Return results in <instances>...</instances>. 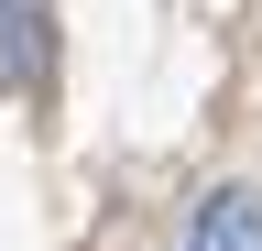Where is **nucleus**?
<instances>
[{"label": "nucleus", "instance_id": "obj_1", "mask_svg": "<svg viewBox=\"0 0 262 251\" xmlns=\"http://www.w3.org/2000/svg\"><path fill=\"white\" fill-rule=\"evenodd\" d=\"M186 251H262V197H251V186H219V197H196Z\"/></svg>", "mask_w": 262, "mask_h": 251}, {"label": "nucleus", "instance_id": "obj_2", "mask_svg": "<svg viewBox=\"0 0 262 251\" xmlns=\"http://www.w3.org/2000/svg\"><path fill=\"white\" fill-rule=\"evenodd\" d=\"M33 66H44V0H11L0 11V87H33Z\"/></svg>", "mask_w": 262, "mask_h": 251}]
</instances>
